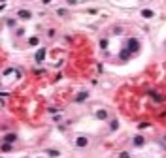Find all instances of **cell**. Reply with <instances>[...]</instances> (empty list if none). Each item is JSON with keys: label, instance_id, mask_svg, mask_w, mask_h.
Listing matches in <instances>:
<instances>
[{"label": "cell", "instance_id": "14", "mask_svg": "<svg viewBox=\"0 0 166 158\" xmlns=\"http://www.w3.org/2000/svg\"><path fill=\"white\" fill-rule=\"evenodd\" d=\"M11 150V143H2V153H10Z\"/></svg>", "mask_w": 166, "mask_h": 158}, {"label": "cell", "instance_id": "15", "mask_svg": "<svg viewBox=\"0 0 166 158\" xmlns=\"http://www.w3.org/2000/svg\"><path fill=\"white\" fill-rule=\"evenodd\" d=\"M149 94L153 96V100H155V102H161V100H162V96H161V94H155V92H149Z\"/></svg>", "mask_w": 166, "mask_h": 158}, {"label": "cell", "instance_id": "9", "mask_svg": "<svg viewBox=\"0 0 166 158\" xmlns=\"http://www.w3.org/2000/svg\"><path fill=\"white\" fill-rule=\"evenodd\" d=\"M95 115H96V119H100V120H106L108 119V111L106 109H98Z\"/></svg>", "mask_w": 166, "mask_h": 158}, {"label": "cell", "instance_id": "2", "mask_svg": "<svg viewBox=\"0 0 166 158\" xmlns=\"http://www.w3.org/2000/svg\"><path fill=\"white\" fill-rule=\"evenodd\" d=\"M87 145H89V138H87V135H77V138H76V147L83 149Z\"/></svg>", "mask_w": 166, "mask_h": 158}, {"label": "cell", "instance_id": "17", "mask_svg": "<svg viewBox=\"0 0 166 158\" xmlns=\"http://www.w3.org/2000/svg\"><path fill=\"white\" fill-rule=\"evenodd\" d=\"M100 47H102V49L108 47V40H106V38H104V40H100Z\"/></svg>", "mask_w": 166, "mask_h": 158}, {"label": "cell", "instance_id": "19", "mask_svg": "<svg viewBox=\"0 0 166 158\" xmlns=\"http://www.w3.org/2000/svg\"><path fill=\"white\" fill-rule=\"evenodd\" d=\"M8 26H11V28L15 26V19H8Z\"/></svg>", "mask_w": 166, "mask_h": 158}, {"label": "cell", "instance_id": "20", "mask_svg": "<svg viewBox=\"0 0 166 158\" xmlns=\"http://www.w3.org/2000/svg\"><path fill=\"white\" fill-rule=\"evenodd\" d=\"M66 4H68V6H76L77 0H66Z\"/></svg>", "mask_w": 166, "mask_h": 158}, {"label": "cell", "instance_id": "12", "mask_svg": "<svg viewBox=\"0 0 166 158\" xmlns=\"http://www.w3.org/2000/svg\"><path fill=\"white\" fill-rule=\"evenodd\" d=\"M40 44V40H38V36H32V38L30 40H28V45H30V47H34V45H38Z\"/></svg>", "mask_w": 166, "mask_h": 158}, {"label": "cell", "instance_id": "11", "mask_svg": "<svg viewBox=\"0 0 166 158\" xmlns=\"http://www.w3.org/2000/svg\"><path fill=\"white\" fill-rule=\"evenodd\" d=\"M45 153H47V156H51V158H57V156H59L61 153H59V150H55V149H47L45 150Z\"/></svg>", "mask_w": 166, "mask_h": 158}, {"label": "cell", "instance_id": "1", "mask_svg": "<svg viewBox=\"0 0 166 158\" xmlns=\"http://www.w3.org/2000/svg\"><path fill=\"white\" fill-rule=\"evenodd\" d=\"M45 55H47V49L45 47H40L38 51H36V55H34V60L38 62V64H42V62L45 60Z\"/></svg>", "mask_w": 166, "mask_h": 158}, {"label": "cell", "instance_id": "16", "mask_svg": "<svg viewBox=\"0 0 166 158\" xmlns=\"http://www.w3.org/2000/svg\"><path fill=\"white\" fill-rule=\"evenodd\" d=\"M119 158H130V153H128V150H123V153L119 154Z\"/></svg>", "mask_w": 166, "mask_h": 158}, {"label": "cell", "instance_id": "21", "mask_svg": "<svg viewBox=\"0 0 166 158\" xmlns=\"http://www.w3.org/2000/svg\"><path fill=\"white\" fill-rule=\"evenodd\" d=\"M42 2H44V4H51V0H42Z\"/></svg>", "mask_w": 166, "mask_h": 158}, {"label": "cell", "instance_id": "6", "mask_svg": "<svg viewBox=\"0 0 166 158\" xmlns=\"http://www.w3.org/2000/svg\"><path fill=\"white\" fill-rule=\"evenodd\" d=\"M87 98H89V92L87 90H79V94H76V98H74V102L79 104V102H83V100H87Z\"/></svg>", "mask_w": 166, "mask_h": 158}, {"label": "cell", "instance_id": "18", "mask_svg": "<svg viewBox=\"0 0 166 158\" xmlns=\"http://www.w3.org/2000/svg\"><path fill=\"white\" fill-rule=\"evenodd\" d=\"M57 15H61V17H64V15H66V10H57Z\"/></svg>", "mask_w": 166, "mask_h": 158}, {"label": "cell", "instance_id": "5", "mask_svg": "<svg viewBox=\"0 0 166 158\" xmlns=\"http://www.w3.org/2000/svg\"><path fill=\"white\" fill-rule=\"evenodd\" d=\"M132 145L134 147H143V145H146V138H143V135H134Z\"/></svg>", "mask_w": 166, "mask_h": 158}, {"label": "cell", "instance_id": "8", "mask_svg": "<svg viewBox=\"0 0 166 158\" xmlns=\"http://www.w3.org/2000/svg\"><path fill=\"white\" fill-rule=\"evenodd\" d=\"M4 143H15L17 141V134H6L4 138H2Z\"/></svg>", "mask_w": 166, "mask_h": 158}, {"label": "cell", "instance_id": "10", "mask_svg": "<svg viewBox=\"0 0 166 158\" xmlns=\"http://www.w3.org/2000/svg\"><path fill=\"white\" fill-rule=\"evenodd\" d=\"M155 13H153V10H142V17H146V19H151Z\"/></svg>", "mask_w": 166, "mask_h": 158}, {"label": "cell", "instance_id": "7", "mask_svg": "<svg viewBox=\"0 0 166 158\" xmlns=\"http://www.w3.org/2000/svg\"><path fill=\"white\" fill-rule=\"evenodd\" d=\"M130 55H132V51H130L128 47H125V49L119 53V59H121V60H128V59H130Z\"/></svg>", "mask_w": 166, "mask_h": 158}, {"label": "cell", "instance_id": "22", "mask_svg": "<svg viewBox=\"0 0 166 158\" xmlns=\"http://www.w3.org/2000/svg\"><path fill=\"white\" fill-rule=\"evenodd\" d=\"M164 139H166V138H164Z\"/></svg>", "mask_w": 166, "mask_h": 158}, {"label": "cell", "instance_id": "4", "mask_svg": "<svg viewBox=\"0 0 166 158\" xmlns=\"http://www.w3.org/2000/svg\"><path fill=\"white\" fill-rule=\"evenodd\" d=\"M17 17L23 19V21H28V19L32 17V11H28V10H19V11H17Z\"/></svg>", "mask_w": 166, "mask_h": 158}, {"label": "cell", "instance_id": "13", "mask_svg": "<svg viewBox=\"0 0 166 158\" xmlns=\"http://www.w3.org/2000/svg\"><path fill=\"white\" fill-rule=\"evenodd\" d=\"M117 128H119V123H117V119L110 120V130H117Z\"/></svg>", "mask_w": 166, "mask_h": 158}, {"label": "cell", "instance_id": "3", "mask_svg": "<svg viewBox=\"0 0 166 158\" xmlns=\"http://www.w3.org/2000/svg\"><path fill=\"white\" fill-rule=\"evenodd\" d=\"M127 47L130 49V51H134V53H136V51H138V49H140V41L136 40V38H130V40L127 41Z\"/></svg>", "mask_w": 166, "mask_h": 158}]
</instances>
